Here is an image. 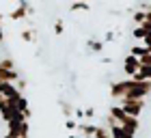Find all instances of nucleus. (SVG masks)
Here are the masks:
<instances>
[{"mask_svg": "<svg viewBox=\"0 0 151 138\" xmlns=\"http://www.w3.org/2000/svg\"><path fill=\"white\" fill-rule=\"evenodd\" d=\"M138 67H140V60L136 58V56H132V54H129V56L123 60V69H125L127 75H134L136 71H138Z\"/></svg>", "mask_w": 151, "mask_h": 138, "instance_id": "nucleus-1", "label": "nucleus"}, {"mask_svg": "<svg viewBox=\"0 0 151 138\" xmlns=\"http://www.w3.org/2000/svg\"><path fill=\"white\" fill-rule=\"evenodd\" d=\"M149 26L147 24H142V26H136V28L132 30V34H134V39H145L147 37V34H149Z\"/></svg>", "mask_w": 151, "mask_h": 138, "instance_id": "nucleus-2", "label": "nucleus"}, {"mask_svg": "<svg viewBox=\"0 0 151 138\" xmlns=\"http://www.w3.org/2000/svg\"><path fill=\"white\" fill-rule=\"evenodd\" d=\"M147 52H149V47H147V45H134L132 50H129V54H132V56H136V58L145 56Z\"/></svg>", "mask_w": 151, "mask_h": 138, "instance_id": "nucleus-3", "label": "nucleus"}, {"mask_svg": "<svg viewBox=\"0 0 151 138\" xmlns=\"http://www.w3.org/2000/svg\"><path fill=\"white\" fill-rule=\"evenodd\" d=\"M69 11H88V2H84V0H76V2L69 4Z\"/></svg>", "mask_w": 151, "mask_h": 138, "instance_id": "nucleus-4", "label": "nucleus"}, {"mask_svg": "<svg viewBox=\"0 0 151 138\" xmlns=\"http://www.w3.org/2000/svg\"><path fill=\"white\" fill-rule=\"evenodd\" d=\"M145 19H147V11H136L134 13V22H136V26H142V24H145Z\"/></svg>", "mask_w": 151, "mask_h": 138, "instance_id": "nucleus-5", "label": "nucleus"}, {"mask_svg": "<svg viewBox=\"0 0 151 138\" xmlns=\"http://www.w3.org/2000/svg\"><path fill=\"white\" fill-rule=\"evenodd\" d=\"M88 47L95 50V52H101L104 50V41H88Z\"/></svg>", "mask_w": 151, "mask_h": 138, "instance_id": "nucleus-6", "label": "nucleus"}, {"mask_svg": "<svg viewBox=\"0 0 151 138\" xmlns=\"http://www.w3.org/2000/svg\"><path fill=\"white\" fill-rule=\"evenodd\" d=\"M22 39L24 41H28V43H30V41H35V30H22Z\"/></svg>", "mask_w": 151, "mask_h": 138, "instance_id": "nucleus-7", "label": "nucleus"}, {"mask_svg": "<svg viewBox=\"0 0 151 138\" xmlns=\"http://www.w3.org/2000/svg\"><path fill=\"white\" fill-rule=\"evenodd\" d=\"M54 30H56V34H63V22H60V19L54 24Z\"/></svg>", "mask_w": 151, "mask_h": 138, "instance_id": "nucleus-8", "label": "nucleus"}, {"mask_svg": "<svg viewBox=\"0 0 151 138\" xmlns=\"http://www.w3.org/2000/svg\"><path fill=\"white\" fill-rule=\"evenodd\" d=\"M145 24L151 28V9H147V19H145Z\"/></svg>", "mask_w": 151, "mask_h": 138, "instance_id": "nucleus-9", "label": "nucleus"}, {"mask_svg": "<svg viewBox=\"0 0 151 138\" xmlns=\"http://www.w3.org/2000/svg\"><path fill=\"white\" fill-rule=\"evenodd\" d=\"M142 41H145V45H147V47H151V30H149V34H147V37L142 39Z\"/></svg>", "mask_w": 151, "mask_h": 138, "instance_id": "nucleus-10", "label": "nucleus"}, {"mask_svg": "<svg viewBox=\"0 0 151 138\" xmlns=\"http://www.w3.org/2000/svg\"><path fill=\"white\" fill-rule=\"evenodd\" d=\"M106 41H114V32H106Z\"/></svg>", "mask_w": 151, "mask_h": 138, "instance_id": "nucleus-11", "label": "nucleus"}, {"mask_svg": "<svg viewBox=\"0 0 151 138\" xmlns=\"http://www.w3.org/2000/svg\"><path fill=\"white\" fill-rule=\"evenodd\" d=\"M4 41V28H2V24H0V43Z\"/></svg>", "mask_w": 151, "mask_h": 138, "instance_id": "nucleus-12", "label": "nucleus"}, {"mask_svg": "<svg viewBox=\"0 0 151 138\" xmlns=\"http://www.w3.org/2000/svg\"><path fill=\"white\" fill-rule=\"evenodd\" d=\"M2 17H4V15H2V13H0V24H2Z\"/></svg>", "mask_w": 151, "mask_h": 138, "instance_id": "nucleus-13", "label": "nucleus"}, {"mask_svg": "<svg viewBox=\"0 0 151 138\" xmlns=\"http://www.w3.org/2000/svg\"><path fill=\"white\" fill-rule=\"evenodd\" d=\"M149 52H151V47H149Z\"/></svg>", "mask_w": 151, "mask_h": 138, "instance_id": "nucleus-14", "label": "nucleus"}]
</instances>
